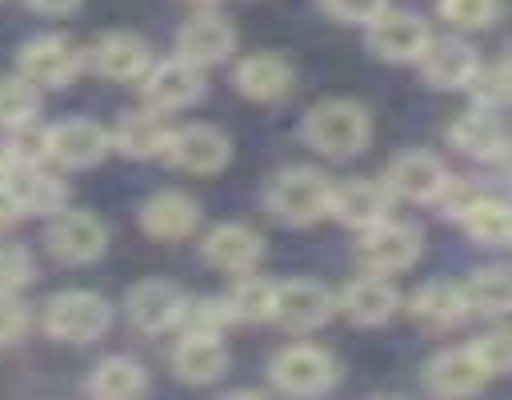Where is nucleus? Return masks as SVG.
Listing matches in <instances>:
<instances>
[{
	"label": "nucleus",
	"mask_w": 512,
	"mask_h": 400,
	"mask_svg": "<svg viewBox=\"0 0 512 400\" xmlns=\"http://www.w3.org/2000/svg\"><path fill=\"white\" fill-rule=\"evenodd\" d=\"M300 136L312 152L328 156V160H348V156H360L372 140V116L360 100H348V96H328V100H316L304 120H300Z\"/></svg>",
	"instance_id": "f257e3e1"
},
{
	"label": "nucleus",
	"mask_w": 512,
	"mask_h": 400,
	"mask_svg": "<svg viewBox=\"0 0 512 400\" xmlns=\"http://www.w3.org/2000/svg\"><path fill=\"white\" fill-rule=\"evenodd\" d=\"M328 188H332V180L320 168L296 164V168H284L268 180L264 208L284 228H312L316 220L328 216Z\"/></svg>",
	"instance_id": "f03ea898"
},
{
	"label": "nucleus",
	"mask_w": 512,
	"mask_h": 400,
	"mask_svg": "<svg viewBox=\"0 0 512 400\" xmlns=\"http://www.w3.org/2000/svg\"><path fill=\"white\" fill-rule=\"evenodd\" d=\"M40 328L56 344H92L112 328V304L92 288H64L44 300Z\"/></svg>",
	"instance_id": "7ed1b4c3"
},
{
	"label": "nucleus",
	"mask_w": 512,
	"mask_h": 400,
	"mask_svg": "<svg viewBox=\"0 0 512 400\" xmlns=\"http://www.w3.org/2000/svg\"><path fill=\"white\" fill-rule=\"evenodd\" d=\"M340 380V360L320 344H284L268 360V384L280 396H324Z\"/></svg>",
	"instance_id": "20e7f679"
},
{
	"label": "nucleus",
	"mask_w": 512,
	"mask_h": 400,
	"mask_svg": "<svg viewBox=\"0 0 512 400\" xmlns=\"http://www.w3.org/2000/svg\"><path fill=\"white\" fill-rule=\"evenodd\" d=\"M356 260L364 272H380V276H396L408 272L420 256H424V232L412 220H396L384 216L380 224L356 232Z\"/></svg>",
	"instance_id": "39448f33"
},
{
	"label": "nucleus",
	"mask_w": 512,
	"mask_h": 400,
	"mask_svg": "<svg viewBox=\"0 0 512 400\" xmlns=\"http://www.w3.org/2000/svg\"><path fill=\"white\" fill-rule=\"evenodd\" d=\"M44 248L52 252L56 264L84 268V264H96L108 252V228L88 208H60L56 216H48Z\"/></svg>",
	"instance_id": "423d86ee"
},
{
	"label": "nucleus",
	"mask_w": 512,
	"mask_h": 400,
	"mask_svg": "<svg viewBox=\"0 0 512 400\" xmlns=\"http://www.w3.org/2000/svg\"><path fill=\"white\" fill-rule=\"evenodd\" d=\"M160 160L188 176H216L232 164V136L216 124H180L168 128Z\"/></svg>",
	"instance_id": "0eeeda50"
},
{
	"label": "nucleus",
	"mask_w": 512,
	"mask_h": 400,
	"mask_svg": "<svg viewBox=\"0 0 512 400\" xmlns=\"http://www.w3.org/2000/svg\"><path fill=\"white\" fill-rule=\"evenodd\" d=\"M208 92V80H204V68L188 64L184 56H164V60H152L148 72L140 76V96H144V108L168 116V112H180V108H192L196 100H204Z\"/></svg>",
	"instance_id": "6e6552de"
},
{
	"label": "nucleus",
	"mask_w": 512,
	"mask_h": 400,
	"mask_svg": "<svg viewBox=\"0 0 512 400\" xmlns=\"http://www.w3.org/2000/svg\"><path fill=\"white\" fill-rule=\"evenodd\" d=\"M80 68H84V52L76 48L72 36L60 32L32 36L16 52V72L36 88H68L80 76Z\"/></svg>",
	"instance_id": "1a4fd4ad"
},
{
	"label": "nucleus",
	"mask_w": 512,
	"mask_h": 400,
	"mask_svg": "<svg viewBox=\"0 0 512 400\" xmlns=\"http://www.w3.org/2000/svg\"><path fill=\"white\" fill-rule=\"evenodd\" d=\"M428 40H432L428 20L416 12L392 8V4L372 24H364V48L384 64H416Z\"/></svg>",
	"instance_id": "9d476101"
},
{
	"label": "nucleus",
	"mask_w": 512,
	"mask_h": 400,
	"mask_svg": "<svg viewBox=\"0 0 512 400\" xmlns=\"http://www.w3.org/2000/svg\"><path fill=\"white\" fill-rule=\"evenodd\" d=\"M44 140H48V164H56L64 172L96 168L112 152V132L88 116H68L60 124H48Z\"/></svg>",
	"instance_id": "9b49d317"
},
{
	"label": "nucleus",
	"mask_w": 512,
	"mask_h": 400,
	"mask_svg": "<svg viewBox=\"0 0 512 400\" xmlns=\"http://www.w3.org/2000/svg\"><path fill=\"white\" fill-rule=\"evenodd\" d=\"M332 316H336V292L324 288L320 280H276L272 320L284 332L308 336V332H320Z\"/></svg>",
	"instance_id": "f8f14e48"
},
{
	"label": "nucleus",
	"mask_w": 512,
	"mask_h": 400,
	"mask_svg": "<svg viewBox=\"0 0 512 400\" xmlns=\"http://www.w3.org/2000/svg\"><path fill=\"white\" fill-rule=\"evenodd\" d=\"M184 288L164 280V276H148V280H136L124 296V316L136 332L144 336H160V332H176V320H180V308H184Z\"/></svg>",
	"instance_id": "ddd939ff"
},
{
	"label": "nucleus",
	"mask_w": 512,
	"mask_h": 400,
	"mask_svg": "<svg viewBox=\"0 0 512 400\" xmlns=\"http://www.w3.org/2000/svg\"><path fill=\"white\" fill-rule=\"evenodd\" d=\"M400 308H404L400 288L392 284V276H380V272H364L336 292V312H344V320L356 328H380Z\"/></svg>",
	"instance_id": "4468645a"
},
{
	"label": "nucleus",
	"mask_w": 512,
	"mask_h": 400,
	"mask_svg": "<svg viewBox=\"0 0 512 400\" xmlns=\"http://www.w3.org/2000/svg\"><path fill=\"white\" fill-rule=\"evenodd\" d=\"M448 164L436 156V152H424V148H412V152H400L388 172H384V188L392 192V200H408V204H436V196L444 192L448 184Z\"/></svg>",
	"instance_id": "2eb2a0df"
},
{
	"label": "nucleus",
	"mask_w": 512,
	"mask_h": 400,
	"mask_svg": "<svg viewBox=\"0 0 512 400\" xmlns=\"http://www.w3.org/2000/svg\"><path fill=\"white\" fill-rule=\"evenodd\" d=\"M392 192L384 188V180H368V176H356V180H340L328 188V216L352 232H364L372 224H380L384 216H392Z\"/></svg>",
	"instance_id": "dca6fc26"
},
{
	"label": "nucleus",
	"mask_w": 512,
	"mask_h": 400,
	"mask_svg": "<svg viewBox=\"0 0 512 400\" xmlns=\"http://www.w3.org/2000/svg\"><path fill=\"white\" fill-rule=\"evenodd\" d=\"M200 260L208 268H216V272H228V276L252 272L264 260V236L244 220H224V224L204 232Z\"/></svg>",
	"instance_id": "f3484780"
},
{
	"label": "nucleus",
	"mask_w": 512,
	"mask_h": 400,
	"mask_svg": "<svg viewBox=\"0 0 512 400\" xmlns=\"http://www.w3.org/2000/svg\"><path fill=\"white\" fill-rule=\"evenodd\" d=\"M232 52H236V28H232V20H224L212 8L188 16L176 28V56H184L196 68H216V64L232 60Z\"/></svg>",
	"instance_id": "a211bd4d"
},
{
	"label": "nucleus",
	"mask_w": 512,
	"mask_h": 400,
	"mask_svg": "<svg viewBox=\"0 0 512 400\" xmlns=\"http://www.w3.org/2000/svg\"><path fill=\"white\" fill-rule=\"evenodd\" d=\"M200 216H204V212H200V200L188 196V192H180V188H160V192H152V196L140 204V212H136L140 232L152 236V240H164V244L188 240V236L200 228Z\"/></svg>",
	"instance_id": "6ab92c4d"
},
{
	"label": "nucleus",
	"mask_w": 512,
	"mask_h": 400,
	"mask_svg": "<svg viewBox=\"0 0 512 400\" xmlns=\"http://www.w3.org/2000/svg\"><path fill=\"white\" fill-rule=\"evenodd\" d=\"M488 380H492V376H488V368H484V360L476 356L472 344L440 348V352L424 364V384H428L432 396H448V400L472 396V392H480Z\"/></svg>",
	"instance_id": "aec40b11"
},
{
	"label": "nucleus",
	"mask_w": 512,
	"mask_h": 400,
	"mask_svg": "<svg viewBox=\"0 0 512 400\" xmlns=\"http://www.w3.org/2000/svg\"><path fill=\"white\" fill-rule=\"evenodd\" d=\"M152 60H156V56H152V44H148L144 36H136V32H124V28L104 32V36L92 44V52H88L92 72H100V76L112 80V84H136V80L148 72Z\"/></svg>",
	"instance_id": "412c9836"
},
{
	"label": "nucleus",
	"mask_w": 512,
	"mask_h": 400,
	"mask_svg": "<svg viewBox=\"0 0 512 400\" xmlns=\"http://www.w3.org/2000/svg\"><path fill=\"white\" fill-rule=\"evenodd\" d=\"M416 64H420V76H424L428 88H436V92H464L472 72H476V64H480V56L460 36H432Z\"/></svg>",
	"instance_id": "4be33fe9"
},
{
	"label": "nucleus",
	"mask_w": 512,
	"mask_h": 400,
	"mask_svg": "<svg viewBox=\"0 0 512 400\" xmlns=\"http://www.w3.org/2000/svg\"><path fill=\"white\" fill-rule=\"evenodd\" d=\"M448 144L460 152V156H468V160H480V164H500L504 156H508V132H504V124L496 120V112H488V108H468V112H460L452 124H448Z\"/></svg>",
	"instance_id": "5701e85b"
},
{
	"label": "nucleus",
	"mask_w": 512,
	"mask_h": 400,
	"mask_svg": "<svg viewBox=\"0 0 512 400\" xmlns=\"http://www.w3.org/2000/svg\"><path fill=\"white\" fill-rule=\"evenodd\" d=\"M292 64L280 56V52H252V56H240L236 68H232V84L244 100L252 104H276L292 92Z\"/></svg>",
	"instance_id": "b1692460"
},
{
	"label": "nucleus",
	"mask_w": 512,
	"mask_h": 400,
	"mask_svg": "<svg viewBox=\"0 0 512 400\" xmlns=\"http://www.w3.org/2000/svg\"><path fill=\"white\" fill-rule=\"evenodd\" d=\"M228 368H232V352H228L224 336L180 332V340H176V348H172V372H176V380H184V384H192V388H208V384H216Z\"/></svg>",
	"instance_id": "393cba45"
},
{
	"label": "nucleus",
	"mask_w": 512,
	"mask_h": 400,
	"mask_svg": "<svg viewBox=\"0 0 512 400\" xmlns=\"http://www.w3.org/2000/svg\"><path fill=\"white\" fill-rule=\"evenodd\" d=\"M408 316L416 328L424 332H448L456 324L468 320L464 300H460V284L452 280H428L408 296Z\"/></svg>",
	"instance_id": "a878e982"
},
{
	"label": "nucleus",
	"mask_w": 512,
	"mask_h": 400,
	"mask_svg": "<svg viewBox=\"0 0 512 400\" xmlns=\"http://www.w3.org/2000/svg\"><path fill=\"white\" fill-rule=\"evenodd\" d=\"M108 132H112V152H120L128 160H156L164 152V140H168V124L152 108L124 112L116 120V128H108Z\"/></svg>",
	"instance_id": "bb28decb"
},
{
	"label": "nucleus",
	"mask_w": 512,
	"mask_h": 400,
	"mask_svg": "<svg viewBox=\"0 0 512 400\" xmlns=\"http://www.w3.org/2000/svg\"><path fill=\"white\" fill-rule=\"evenodd\" d=\"M460 300H464V312H468V316L504 320V316H508V304H512L508 268H504V264L476 268L468 280H460Z\"/></svg>",
	"instance_id": "cd10ccee"
},
{
	"label": "nucleus",
	"mask_w": 512,
	"mask_h": 400,
	"mask_svg": "<svg viewBox=\"0 0 512 400\" xmlns=\"http://www.w3.org/2000/svg\"><path fill=\"white\" fill-rule=\"evenodd\" d=\"M88 392L100 396V400H132V396H144L148 392V372H144L140 360L116 352V356H104V360L92 364Z\"/></svg>",
	"instance_id": "c85d7f7f"
},
{
	"label": "nucleus",
	"mask_w": 512,
	"mask_h": 400,
	"mask_svg": "<svg viewBox=\"0 0 512 400\" xmlns=\"http://www.w3.org/2000/svg\"><path fill=\"white\" fill-rule=\"evenodd\" d=\"M224 300H228L232 324H272V308H276V280L256 276V268H252V272H240Z\"/></svg>",
	"instance_id": "c756f323"
},
{
	"label": "nucleus",
	"mask_w": 512,
	"mask_h": 400,
	"mask_svg": "<svg viewBox=\"0 0 512 400\" xmlns=\"http://www.w3.org/2000/svg\"><path fill=\"white\" fill-rule=\"evenodd\" d=\"M16 192L24 200V212L28 216H56L60 208H68V184L60 176H52L44 164L40 168H28L16 176Z\"/></svg>",
	"instance_id": "7c9ffc66"
},
{
	"label": "nucleus",
	"mask_w": 512,
	"mask_h": 400,
	"mask_svg": "<svg viewBox=\"0 0 512 400\" xmlns=\"http://www.w3.org/2000/svg\"><path fill=\"white\" fill-rule=\"evenodd\" d=\"M460 228L480 244V248H504L508 236H512V216H508V204L500 196H480L472 204V212L460 220Z\"/></svg>",
	"instance_id": "2f4dec72"
},
{
	"label": "nucleus",
	"mask_w": 512,
	"mask_h": 400,
	"mask_svg": "<svg viewBox=\"0 0 512 400\" xmlns=\"http://www.w3.org/2000/svg\"><path fill=\"white\" fill-rule=\"evenodd\" d=\"M40 108H44V100H40L36 84H28L20 72L0 76V132L20 128L28 120H40Z\"/></svg>",
	"instance_id": "473e14b6"
},
{
	"label": "nucleus",
	"mask_w": 512,
	"mask_h": 400,
	"mask_svg": "<svg viewBox=\"0 0 512 400\" xmlns=\"http://www.w3.org/2000/svg\"><path fill=\"white\" fill-rule=\"evenodd\" d=\"M232 328V312L224 296H184L176 332H196V336H224Z\"/></svg>",
	"instance_id": "72a5a7b5"
},
{
	"label": "nucleus",
	"mask_w": 512,
	"mask_h": 400,
	"mask_svg": "<svg viewBox=\"0 0 512 400\" xmlns=\"http://www.w3.org/2000/svg\"><path fill=\"white\" fill-rule=\"evenodd\" d=\"M464 92L472 96V104H476V108L500 112V108L508 104V92H512V88H508V60H504V56H500V60H488V64L480 60Z\"/></svg>",
	"instance_id": "f704fd0d"
},
{
	"label": "nucleus",
	"mask_w": 512,
	"mask_h": 400,
	"mask_svg": "<svg viewBox=\"0 0 512 400\" xmlns=\"http://www.w3.org/2000/svg\"><path fill=\"white\" fill-rule=\"evenodd\" d=\"M36 280V256L20 240H0V296H20Z\"/></svg>",
	"instance_id": "c9c22d12"
},
{
	"label": "nucleus",
	"mask_w": 512,
	"mask_h": 400,
	"mask_svg": "<svg viewBox=\"0 0 512 400\" xmlns=\"http://www.w3.org/2000/svg\"><path fill=\"white\" fill-rule=\"evenodd\" d=\"M436 12L460 32H484L496 24L500 0H436Z\"/></svg>",
	"instance_id": "e433bc0d"
},
{
	"label": "nucleus",
	"mask_w": 512,
	"mask_h": 400,
	"mask_svg": "<svg viewBox=\"0 0 512 400\" xmlns=\"http://www.w3.org/2000/svg\"><path fill=\"white\" fill-rule=\"evenodd\" d=\"M488 188L484 184H476V180H464V176H448V184H444V192L436 196V208H440V216L444 220H464L468 212H472V204L484 196Z\"/></svg>",
	"instance_id": "4c0bfd02"
},
{
	"label": "nucleus",
	"mask_w": 512,
	"mask_h": 400,
	"mask_svg": "<svg viewBox=\"0 0 512 400\" xmlns=\"http://www.w3.org/2000/svg\"><path fill=\"white\" fill-rule=\"evenodd\" d=\"M472 348H476V356L484 360L488 376H504V372L512 368V336H508L504 324L492 328V332H484L480 340H472Z\"/></svg>",
	"instance_id": "58836bf2"
},
{
	"label": "nucleus",
	"mask_w": 512,
	"mask_h": 400,
	"mask_svg": "<svg viewBox=\"0 0 512 400\" xmlns=\"http://www.w3.org/2000/svg\"><path fill=\"white\" fill-rule=\"evenodd\" d=\"M32 332V308L20 296H0V348H16Z\"/></svg>",
	"instance_id": "ea45409f"
},
{
	"label": "nucleus",
	"mask_w": 512,
	"mask_h": 400,
	"mask_svg": "<svg viewBox=\"0 0 512 400\" xmlns=\"http://www.w3.org/2000/svg\"><path fill=\"white\" fill-rule=\"evenodd\" d=\"M324 8H328V16H336L340 24H372L384 8H388V0H324Z\"/></svg>",
	"instance_id": "a19ab883"
},
{
	"label": "nucleus",
	"mask_w": 512,
	"mask_h": 400,
	"mask_svg": "<svg viewBox=\"0 0 512 400\" xmlns=\"http://www.w3.org/2000/svg\"><path fill=\"white\" fill-rule=\"evenodd\" d=\"M24 216H28V212H24V200H20V192H16V180H0V232L16 228Z\"/></svg>",
	"instance_id": "79ce46f5"
},
{
	"label": "nucleus",
	"mask_w": 512,
	"mask_h": 400,
	"mask_svg": "<svg viewBox=\"0 0 512 400\" xmlns=\"http://www.w3.org/2000/svg\"><path fill=\"white\" fill-rule=\"evenodd\" d=\"M32 12H40V16H68V12H76L84 0H24Z\"/></svg>",
	"instance_id": "37998d69"
},
{
	"label": "nucleus",
	"mask_w": 512,
	"mask_h": 400,
	"mask_svg": "<svg viewBox=\"0 0 512 400\" xmlns=\"http://www.w3.org/2000/svg\"><path fill=\"white\" fill-rule=\"evenodd\" d=\"M188 4H196V8H212L216 0H188Z\"/></svg>",
	"instance_id": "c03bdc74"
}]
</instances>
